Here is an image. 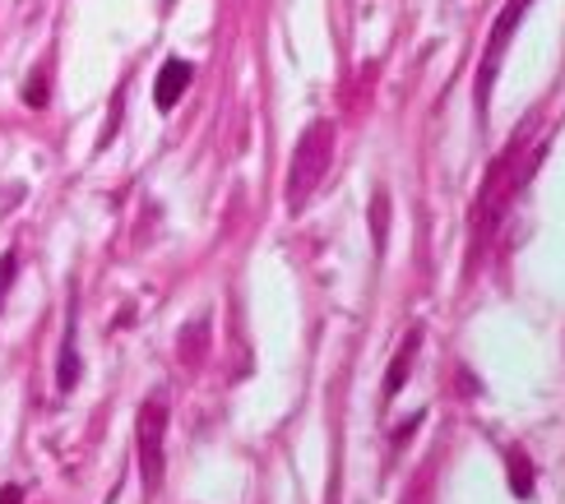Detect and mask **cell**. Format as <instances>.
I'll use <instances>...</instances> for the list:
<instances>
[{"instance_id": "obj_4", "label": "cell", "mask_w": 565, "mask_h": 504, "mask_svg": "<svg viewBox=\"0 0 565 504\" xmlns=\"http://www.w3.org/2000/svg\"><path fill=\"white\" fill-rule=\"evenodd\" d=\"M529 6H533V0H510V6L501 10V19H497V29H491V42H487L482 65H478V107L482 111H487V98H491V79H497L501 56H505V46H510V33L520 29V19H524Z\"/></svg>"}, {"instance_id": "obj_5", "label": "cell", "mask_w": 565, "mask_h": 504, "mask_svg": "<svg viewBox=\"0 0 565 504\" xmlns=\"http://www.w3.org/2000/svg\"><path fill=\"white\" fill-rule=\"evenodd\" d=\"M191 79H195V65L191 61H168L158 69V84H153V103H158V111H172L177 103H181V93L191 88Z\"/></svg>"}, {"instance_id": "obj_8", "label": "cell", "mask_w": 565, "mask_h": 504, "mask_svg": "<svg viewBox=\"0 0 565 504\" xmlns=\"http://www.w3.org/2000/svg\"><path fill=\"white\" fill-rule=\"evenodd\" d=\"M14 274H19V255H14V250H6V255H0V305H6V292H10Z\"/></svg>"}, {"instance_id": "obj_6", "label": "cell", "mask_w": 565, "mask_h": 504, "mask_svg": "<svg viewBox=\"0 0 565 504\" xmlns=\"http://www.w3.org/2000/svg\"><path fill=\"white\" fill-rule=\"evenodd\" d=\"M75 379H79V352H75V310H70L65 315V339H61V366H56L61 394L75 389Z\"/></svg>"}, {"instance_id": "obj_1", "label": "cell", "mask_w": 565, "mask_h": 504, "mask_svg": "<svg viewBox=\"0 0 565 504\" xmlns=\"http://www.w3.org/2000/svg\"><path fill=\"white\" fill-rule=\"evenodd\" d=\"M537 162H543V143H537L529 130H520L510 143H505V153L491 162V172L482 181V195H478V232H491L501 218H505V208L514 204V195L524 190V181L537 172Z\"/></svg>"}, {"instance_id": "obj_10", "label": "cell", "mask_w": 565, "mask_h": 504, "mask_svg": "<svg viewBox=\"0 0 565 504\" xmlns=\"http://www.w3.org/2000/svg\"><path fill=\"white\" fill-rule=\"evenodd\" d=\"M510 472H514V495H529L533 491V482H529V472H524V459H520V453H514V459H510Z\"/></svg>"}, {"instance_id": "obj_11", "label": "cell", "mask_w": 565, "mask_h": 504, "mask_svg": "<svg viewBox=\"0 0 565 504\" xmlns=\"http://www.w3.org/2000/svg\"><path fill=\"white\" fill-rule=\"evenodd\" d=\"M0 504H23V491L19 486H0Z\"/></svg>"}, {"instance_id": "obj_3", "label": "cell", "mask_w": 565, "mask_h": 504, "mask_svg": "<svg viewBox=\"0 0 565 504\" xmlns=\"http://www.w3.org/2000/svg\"><path fill=\"white\" fill-rule=\"evenodd\" d=\"M135 444H139V472H145V495L153 500L162 486V444H168V398L153 394L145 398L135 417Z\"/></svg>"}, {"instance_id": "obj_7", "label": "cell", "mask_w": 565, "mask_h": 504, "mask_svg": "<svg viewBox=\"0 0 565 504\" xmlns=\"http://www.w3.org/2000/svg\"><path fill=\"white\" fill-rule=\"evenodd\" d=\"M417 347H422V333H408L404 339V347H398V356H394V366H390V379H385V398H394L398 389L408 384V371H413V356H417Z\"/></svg>"}, {"instance_id": "obj_9", "label": "cell", "mask_w": 565, "mask_h": 504, "mask_svg": "<svg viewBox=\"0 0 565 504\" xmlns=\"http://www.w3.org/2000/svg\"><path fill=\"white\" fill-rule=\"evenodd\" d=\"M23 103H29V107H42V103H46V69H38L33 84L23 88Z\"/></svg>"}, {"instance_id": "obj_2", "label": "cell", "mask_w": 565, "mask_h": 504, "mask_svg": "<svg viewBox=\"0 0 565 504\" xmlns=\"http://www.w3.org/2000/svg\"><path fill=\"white\" fill-rule=\"evenodd\" d=\"M329 162H334V121H311V130L297 139V153L288 167V213H301L306 200L324 185Z\"/></svg>"}]
</instances>
